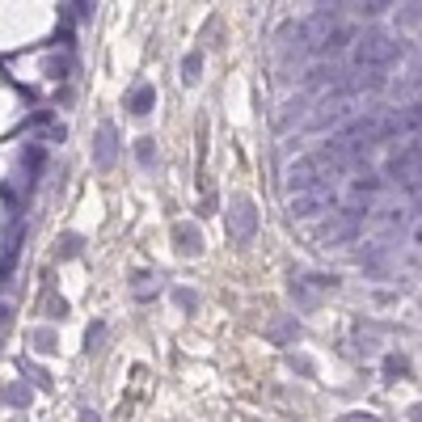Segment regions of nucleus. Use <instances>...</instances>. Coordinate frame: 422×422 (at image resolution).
Wrapping results in <instances>:
<instances>
[{
  "label": "nucleus",
  "mask_w": 422,
  "mask_h": 422,
  "mask_svg": "<svg viewBox=\"0 0 422 422\" xmlns=\"http://www.w3.org/2000/svg\"><path fill=\"white\" fill-rule=\"evenodd\" d=\"M402 59V42L389 30H364L355 38V68H385Z\"/></svg>",
  "instance_id": "obj_1"
},
{
  "label": "nucleus",
  "mask_w": 422,
  "mask_h": 422,
  "mask_svg": "<svg viewBox=\"0 0 422 422\" xmlns=\"http://www.w3.org/2000/svg\"><path fill=\"white\" fill-rule=\"evenodd\" d=\"M355 38H359V30H355L351 21H338V25H334V30H330V34H325V38H321L317 46H313V51L330 59V55H342V51H347V46L355 42Z\"/></svg>",
  "instance_id": "obj_2"
},
{
  "label": "nucleus",
  "mask_w": 422,
  "mask_h": 422,
  "mask_svg": "<svg viewBox=\"0 0 422 422\" xmlns=\"http://www.w3.org/2000/svg\"><path fill=\"white\" fill-rule=\"evenodd\" d=\"M330 199H334V190H330V186L309 190V194H296V199H292V207H287V216H292V220H313V216H317Z\"/></svg>",
  "instance_id": "obj_3"
},
{
  "label": "nucleus",
  "mask_w": 422,
  "mask_h": 422,
  "mask_svg": "<svg viewBox=\"0 0 422 422\" xmlns=\"http://www.w3.org/2000/svg\"><path fill=\"white\" fill-rule=\"evenodd\" d=\"M118 156V144H114V123H101L97 127V144H93V165L97 169H110Z\"/></svg>",
  "instance_id": "obj_4"
},
{
  "label": "nucleus",
  "mask_w": 422,
  "mask_h": 422,
  "mask_svg": "<svg viewBox=\"0 0 422 422\" xmlns=\"http://www.w3.org/2000/svg\"><path fill=\"white\" fill-rule=\"evenodd\" d=\"M232 237L237 241H249L254 237V224H258V216H254V203L249 199H232Z\"/></svg>",
  "instance_id": "obj_5"
},
{
  "label": "nucleus",
  "mask_w": 422,
  "mask_h": 422,
  "mask_svg": "<svg viewBox=\"0 0 422 422\" xmlns=\"http://www.w3.org/2000/svg\"><path fill=\"white\" fill-rule=\"evenodd\" d=\"M152 101H156V89H152V85H135L131 97H127V110H131V114H148Z\"/></svg>",
  "instance_id": "obj_6"
},
{
  "label": "nucleus",
  "mask_w": 422,
  "mask_h": 422,
  "mask_svg": "<svg viewBox=\"0 0 422 422\" xmlns=\"http://www.w3.org/2000/svg\"><path fill=\"white\" fill-rule=\"evenodd\" d=\"M338 80H342V72H338L334 63H317V68H309V76H304L309 89H317V85H338Z\"/></svg>",
  "instance_id": "obj_7"
},
{
  "label": "nucleus",
  "mask_w": 422,
  "mask_h": 422,
  "mask_svg": "<svg viewBox=\"0 0 422 422\" xmlns=\"http://www.w3.org/2000/svg\"><path fill=\"white\" fill-rule=\"evenodd\" d=\"M199 72H203V55L194 51V55H186V59H182V85H194V80H199Z\"/></svg>",
  "instance_id": "obj_8"
},
{
  "label": "nucleus",
  "mask_w": 422,
  "mask_h": 422,
  "mask_svg": "<svg viewBox=\"0 0 422 422\" xmlns=\"http://www.w3.org/2000/svg\"><path fill=\"white\" fill-rule=\"evenodd\" d=\"M380 186H385V178H376V173H364V178H355V182H351V190H355V194H364V199H368V194H376Z\"/></svg>",
  "instance_id": "obj_9"
},
{
  "label": "nucleus",
  "mask_w": 422,
  "mask_h": 422,
  "mask_svg": "<svg viewBox=\"0 0 422 422\" xmlns=\"http://www.w3.org/2000/svg\"><path fill=\"white\" fill-rule=\"evenodd\" d=\"M173 237L182 241V254H199V245H203V241H199V232H190V224H178V228H173Z\"/></svg>",
  "instance_id": "obj_10"
},
{
  "label": "nucleus",
  "mask_w": 422,
  "mask_h": 422,
  "mask_svg": "<svg viewBox=\"0 0 422 422\" xmlns=\"http://www.w3.org/2000/svg\"><path fill=\"white\" fill-rule=\"evenodd\" d=\"M393 4H397V0H359V13H364V17H380V13L393 8Z\"/></svg>",
  "instance_id": "obj_11"
},
{
  "label": "nucleus",
  "mask_w": 422,
  "mask_h": 422,
  "mask_svg": "<svg viewBox=\"0 0 422 422\" xmlns=\"http://www.w3.org/2000/svg\"><path fill=\"white\" fill-rule=\"evenodd\" d=\"M135 156H139V165H152V161H156V148H152V139H139V144H135Z\"/></svg>",
  "instance_id": "obj_12"
},
{
  "label": "nucleus",
  "mask_w": 422,
  "mask_h": 422,
  "mask_svg": "<svg viewBox=\"0 0 422 422\" xmlns=\"http://www.w3.org/2000/svg\"><path fill=\"white\" fill-rule=\"evenodd\" d=\"M351 422H376V418H351Z\"/></svg>",
  "instance_id": "obj_13"
},
{
  "label": "nucleus",
  "mask_w": 422,
  "mask_h": 422,
  "mask_svg": "<svg viewBox=\"0 0 422 422\" xmlns=\"http://www.w3.org/2000/svg\"><path fill=\"white\" fill-rule=\"evenodd\" d=\"M418 216H422V199H418Z\"/></svg>",
  "instance_id": "obj_14"
}]
</instances>
